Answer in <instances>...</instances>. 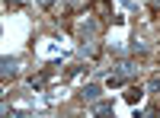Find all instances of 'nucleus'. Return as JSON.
Here are the masks:
<instances>
[{
	"mask_svg": "<svg viewBox=\"0 0 160 118\" xmlns=\"http://www.w3.org/2000/svg\"><path fill=\"white\" fill-rule=\"evenodd\" d=\"M115 77H122V80L138 77V64H135V61H122V64H118V70H115Z\"/></svg>",
	"mask_w": 160,
	"mask_h": 118,
	"instance_id": "nucleus-1",
	"label": "nucleus"
},
{
	"mask_svg": "<svg viewBox=\"0 0 160 118\" xmlns=\"http://www.w3.org/2000/svg\"><path fill=\"white\" fill-rule=\"evenodd\" d=\"M0 64H3V70H0V73H3V80L16 77V70H19V58H3Z\"/></svg>",
	"mask_w": 160,
	"mask_h": 118,
	"instance_id": "nucleus-2",
	"label": "nucleus"
},
{
	"mask_svg": "<svg viewBox=\"0 0 160 118\" xmlns=\"http://www.w3.org/2000/svg\"><path fill=\"white\" fill-rule=\"evenodd\" d=\"M99 93H102V89H99L96 83H87L83 89H80V99H83V102H93V99H99Z\"/></svg>",
	"mask_w": 160,
	"mask_h": 118,
	"instance_id": "nucleus-3",
	"label": "nucleus"
},
{
	"mask_svg": "<svg viewBox=\"0 0 160 118\" xmlns=\"http://www.w3.org/2000/svg\"><path fill=\"white\" fill-rule=\"evenodd\" d=\"M112 112V102H96L93 106V115H109Z\"/></svg>",
	"mask_w": 160,
	"mask_h": 118,
	"instance_id": "nucleus-4",
	"label": "nucleus"
},
{
	"mask_svg": "<svg viewBox=\"0 0 160 118\" xmlns=\"http://www.w3.org/2000/svg\"><path fill=\"white\" fill-rule=\"evenodd\" d=\"M141 96H144V89H141V86H131L128 93H125V99H128V102H138Z\"/></svg>",
	"mask_w": 160,
	"mask_h": 118,
	"instance_id": "nucleus-5",
	"label": "nucleus"
},
{
	"mask_svg": "<svg viewBox=\"0 0 160 118\" xmlns=\"http://www.w3.org/2000/svg\"><path fill=\"white\" fill-rule=\"evenodd\" d=\"M148 93H160V73L151 77V83H148Z\"/></svg>",
	"mask_w": 160,
	"mask_h": 118,
	"instance_id": "nucleus-6",
	"label": "nucleus"
},
{
	"mask_svg": "<svg viewBox=\"0 0 160 118\" xmlns=\"http://www.w3.org/2000/svg\"><path fill=\"white\" fill-rule=\"evenodd\" d=\"M38 3H42V7H51V3H55V0H38Z\"/></svg>",
	"mask_w": 160,
	"mask_h": 118,
	"instance_id": "nucleus-7",
	"label": "nucleus"
}]
</instances>
